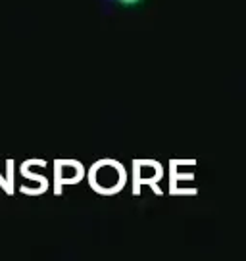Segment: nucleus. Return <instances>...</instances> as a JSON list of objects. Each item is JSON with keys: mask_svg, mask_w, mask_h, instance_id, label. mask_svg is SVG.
I'll return each instance as SVG.
<instances>
[{"mask_svg": "<svg viewBox=\"0 0 246 261\" xmlns=\"http://www.w3.org/2000/svg\"><path fill=\"white\" fill-rule=\"evenodd\" d=\"M117 2H121V4H137L140 0H117Z\"/></svg>", "mask_w": 246, "mask_h": 261, "instance_id": "obj_1", "label": "nucleus"}]
</instances>
